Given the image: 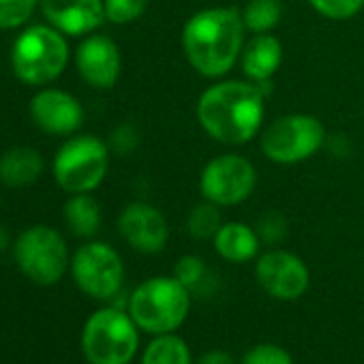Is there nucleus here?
<instances>
[{
	"label": "nucleus",
	"mask_w": 364,
	"mask_h": 364,
	"mask_svg": "<svg viewBox=\"0 0 364 364\" xmlns=\"http://www.w3.org/2000/svg\"><path fill=\"white\" fill-rule=\"evenodd\" d=\"M264 114L266 95L249 80H219L200 95L196 105L204 133L228 146H242L255 139L264 124Z\"/></svg>",
	"instance_id": "f257e3e1"
},
{
	"label": "nucleus",
	"mask_w": 364,
	"mask_h": 364,
	"mask_svg": "<svg viewBox=\"0 0 364 364\" xmlns=\"http://www.w3.org/2000/svg\"><path fill=\"white\" fill-rule=\"evenodd\" d=\"M245 33L247 28L238 9H202L182 26V54L202 77L221 80L238 65L247 43Z\"/></svg>",
	"instance_id": "f03ea898"
},
{
	"label": "nucleus",
	"mask_w": 364,
	"mask_h": 364,
	"mask_svg": "<svg viewBox=\"0 0 364 364\" xmlns=\"http://www.w3.org/2000/svg\"><path fill=\"white\" fill-rule=\"evenodd\" d=\"M127 306L144 332L171 334L191 311V291L176 277H152L133 289Z\"/></svg>",
	"instance_id": "7ed1b4c3"
},
{
	"label": "nucleus",
	"mask_w": 364,
	"mask_h": 364,
	"mask_svg": "<svg viewBox=\"0 0 364 364\" xmlns=\"http://www.w3.org/2000/svg\"><path fill=\"white\" fill-rule=\"evenodd\" d=\"M50 24H35L20 33L11 48V67L26 86H48L58 80L69 63V43Z\"/></svg>",
	"instance_id": "20e7f679"
},
{
	"label": "nucleus",
	"mask_w": 364,
	"mask_h": 364,
	"mask_svg": "<svg viewBox=\"0 0 364 364\" xmlns=\"http://www.w3.org/2000/svg\"><path fill=\"white\" fill-rule=\"evenodd\" d=\"M137 347V323L120 306L99 309L84 323L82 351L90 364H129Z\"/></svg>",
	"instance_id": "39448f33"
},
{
	"label": "nucleus",
	"mask_w": 364,
	"mask_h": 364,
	"mask_svg": "<svg viewBox=\"0 0 364 364\" xmlns=\"http://www.w3.org/2000/svg\"><path fill=\"white\" fill-rule=\"evenodd\" d=\"M54 180L69 196L95 191L109 169V146L97 135H73L54 156Z\"/></svg>",
	"instance_id": "423d86ee"
},
{
	"label": "nucleus",
	"mask_w": 364,
	"mask_h": 364,
	"mask_svg": "<svg viewBox=\"0 0 364 364\" xmlns=\"http://www.w3.org/2000/svg\"><path fill=\"white\" fill-rule=\"evenodd\" d=\"M326 144V127L311 114H285L272 120L259 135L264 156L277 165H296Z\"/></svg>",
	"instance_id": "0eeeda50"
},
{
	"label": "nucleus",
	"mask_w": 364,
	"mask_h": 364,
	"mask_svg": "<svg viewBox=\"0 0 364 364\" xmlns=\"http://www.w3.org/2000/svg\"><path fill=\"white\" fill-rule=\"evenodd\" d=\"M14 257L24 277L37 285H54L69 268V251L63 236L50 225H33L14 245Z\"/></svg>",
	"instance_id": "6e6552de"
},
{
	"label": "nucleus",
	"mask_w": 364,
	"mask_h": 364,
	"mask_svg": "<svg viewBox=\"0 0 364 364\" xmlns=\"http://www.w3.org/2000/svg\"><path fill=\"white\" fill-rule=\"evenodd\" d=\"M257 187L255 165L236 152L217 154L210 159L200 173V193L204 200L232 208L247 202Z\"/></svg>",
	"instance_id": "1a4fd4ad"
},
{
	"label": "nucleus",
	"mask_w": 364,
	"mask_h": 364,
	"mask_svg": "<svg viewBox=\"0 0 364 364\" xmlns=\"http://www.w3.org/2000/svg\"><path fill=\"white\" fill-rule=\"evenodd\" d=\"M71 272L77 287L97 300L114 298L124 281L122 259L118 251L105 242H86L80 247L71 259Z\"/></svg>",
	"instance_id": "9d476101"
},
{
	"label": "nucleus",
	"mask_w": 364,
	"mask_h": 364,
	"mask_svg": "<svg viewBox=\"0 0 364 364\" xmlns=\"http://www.w3.org/2000/svg\"><path fill=\"white\" fill-rule=\"evenodd\" d=\"M255 279L268 296L277 300H296L309 289L311 272L296 253L274 249L259 255Z\"/></svg>",
	"instance_id": "9b49d317"
},
{
	"label": "nucleus",
	"mask_w": 364,
	"mask_h": 364,
	"mask_svg": "<svg viewBox=\"0 0 364 364\" xmlns=\"http://www.w3.org/2000/svg\"><path fill=\"white\" fill-rule=\"evenodd\" d=\"M118 232L139 253L154 255L167 247L169 228L159 208L146 202H131L118 217Z\"/></svg>",
	"instance_id": "f8f14e48"
},
{
	"label": "nucleus",
	"mask_w": 364,
	"mask_h": 364,
	"mask_svg": "<svg viewBox=\"0 0 364 364\" xmlns=\"http://www.w3.org/2000/svg\"><path fill=\"white\" fill-rule=\"evenodd\" d=\"M75 67L82 80L97 88L109 90L116 86L122 71V56L118 46L105 35H86L75 50Z\"/></svg>",
	"instance_id": "ddd939ff"
},
{
	"label": "nucleus",
	"mask_w": 364,
	"mask_h": 364,
	"mask_svg": "<svg viewBox=\"0 0 364 364\" xmlns=\"http://www.w3.org/2000/svg\"><path fill=\"white\" fill-rule=\"evenodd\" d=\"M31 116L50 135H73L84 122V107L67 90L43 88L31 99Z\"/></svg>",
	"instance_id": "4468645a"
},
{
	"label": "nucleus",
	"mask_w": 364,
	"mask_h": 364,
	"mask_svg": "<svg viewBox=\"0 0 364 364\" xmlns=\"http://www.w3.org/2000/svg\"><path fill=\"white\" fill-rule=\"evenodd\" d=\"M50 26L67 37L92 35L105 22L103 0H39Z\"/></svg>",
	"instance_id": "2eb2a0df"
},
{
	"label": "nucleus",
	"mask_w": 364,
	"mask_h": 364,
	"mask_svg": "<svg viewBox=\"0 0 364 364\" xmlns=\"http://www.w3.org/2000/svg\"><path fill=\"white\" fill-rule=\"evenodd\" d=\"M283 63V46L272 33L253 35L240 54V69L253 84H268L277 75Z\"/></svg>",
	"instance_id": "dca6fc26"
},
{
	"label": "nucleus",
	"mask_w": 364,
	"mask_h": 364,
	"mask_svg": "<svg viewBox=\"0 0 364 364\" xmlns=\"http://www.w3.org/2000/svg\"><path fill=\"white\" fill-rule=\"evenodd\" d=\"M215 251L232 264H245L257 257L259 253V236L255 228L240 223V221H228L221 225V230L215 236Z\"/></svg>",
	"instance_id": "f3484780"
},
{
	"label": "nucleus",
	"mask_w": 364,
	"mask_h": 364,
	"mask_svg": "<svg viewBox=\"0 0 364 364\" xmlns=\"http://www.w3.org/2000/svg\"><path fill=\"white\" fill-rule=\"evenodd\" d=\"M43 173V156L35 148H11L0 156V180L11 189L28 187Z\"/></svg>",
	"instance_id": "a211bd4d"
},
{
	"label": "nucleus",
	"mask_w": 364,
	"mask_h": 364,
	"mask_svg": "<svg viewBox=\"0 0 364 364\" xmlns=\"http://www.w3.org/2000/svg\"><path fill=\"white\" fill-rule=\"evenodd\" d=\"M65 221L73 236L92 238L101 228V206L90 193H75L65 204Z\"/></svg>",
	"instance_id": "6ab92c4d"
},
{
	"label": "nucleus",
	"mask_w": 364,
	"mask_h": 364,
	"mask_svg": "<svg viewBox=\"0 0 364 364\" xmlns=\"http://www.w3.org/2000/svg\"><path fill=\"white\" fill-rule=\"evenodd\" d=\"M141 364H193L191 349L180 336L159 334L152 338L141 355Z\"/></svg>",
	"instance_id": "aec40b11"
},
{
	"label": "nucleus",
	"mask_w": 364,
	"mask_h": 364,
	"mask_svg": "<svg viewBox=\"0 0 364 364\" xmlns=\"http://www.w3.org/2000/svg\"><path fill=\"white\" fill-rule=\"evenodd\" d=\"M283 18L281 0H249L242 9L245 28L253 35L272 33Z\"/></svg>",
	"instance_id": "412c9836"
},
{
	"label": "nucleus",
	"mask_w": 364,
	"mask_h": 364,
	"mask_svg": "<svg viewBox=\"0 0 364 364\" xmlns=\"http://www.w3.org/2000/svg\"><path fill=\"white\" fill-rule=\"evenodd\" d=\"M221 225H223L221 206H217L208 200L193 206L187 217V232L196 240H215Z\"/></svg>",
	"instance_id": "4be33fe9"
},
{
	"label": "nucleus",
	"mask_w": 364,
	"mask_h": 364,
	"mask_svg": "<svg viewBox=\"0 0 364 364\" xmlns=\"http://www.w3.org/2000/svg\"><path fill=\"white\" fill-rule=\"evenodd\" d=\"M306 3L326 20L345 22L355 18L364 9V0H306Z\"/></svg>",
	"instance_id": "5701e85b"
},
{
	"label": "nucleus",
	"mask_w": 364,
	"mask_h": 364,
	"mask_svg": "<svg viewBox=\"0 0 364 364\" xmlns=\"http://www.w3.org/2000/svg\"><path fill=\"white\" fill-rule=\"evenodd\" d=\"M39 0H0V31H14L28 22Z\"/></svg>",
	"instance_id": "b1692460"
},
{
	"label": "nucleus",
	"mask_w": 364,
	"mask_h": 364,
	"mask_svg": "<svg viewBox=\"0 0 364 364\" xmlns=\"http://www.w3.org/2000/svg\"><path fill=\"white\" fill-rule=\"evenodd\" d=\"M173 277L182 285H185L189 291H193V289H198L206 281L208 268H206L204 259L198 257V255H182L176 262V266H173Z\"/></svg>",
	"instance_id": "393cba45"
},
{
	"label": "nucleus",
	"mask_w": 364,
	"mask_h": 364,
	"mask_svg": "<svg viewBox=\"0 0 364 364\" xmlns=\"http://www.w3.org/2000/svg\"><path fill=\"white\" fill-rule=\"evenodd\" d=\"M103 5H105V20L122 26L144 16L148 0H103Z\"/></svg>",
	"instance_id": "a878e982"
},
{
	"label": "nucleus",
	"mask_w": 364,
	"mask_h": 364,
	"mask_svg": "<svg viewBox=\"0 0 364 364\" xmlns=\"http://www.w3.org/2000/svg\"><path fill=\"white\" fill-rule=\"evenodd\" d=\"M255 232L259 236V240L264 245H279L285 236H287V221L281 213H264L259 219H257V225H255Z\"/></svg>",
	"instance_id": "bb28decb"
},
{
	"label": "nucleus",
	"mask_w": 364,
	"mask_h": 364,
	"mask_svg": "<svg viewBox=\"0 0 364 364\" xmlns=\"http://www.w3.org/2000/svg\"><path fill=\"white\" fill-rule=\"evenodd\" d=\"M242 364H294V360H291V355L283 347L264 343V345L251 347L245 353Z\"/></svg>",
	"instance_id": "cd10ccee"
},
{
	"label": "nucleus",
	"mask_w": 364,
	"mask_h": 364,
	"mask_svg": "<svg viewBox=\"0 0 364 364\" xmlns=\"http://www.w3.org/2000/svg\"><path fill=\"white\" fill-rule=\"evenodd\" d=\"M112 146L118 150V152H129L137 146V135H135V129L131 124H122L118 127L114 133H112Z\"/></svg>",
	"instance_id": "c85d7f7f"
},
{
	"label": "nucleus",
	"mask_w": 364,
	"mask_h": 364,
	"mask_svg": "<svg viewBox=\"0 0 364 364\" xmlns=\"http://www.w3.org/2000/svg\"><path fill=\"white\" fill-rule=\"evenodd\" d=\"M198 364H234V358L223 349H213V351H206Z\"/></svg>",
	"instance_id": "c756f323"
},
{
	"label": "nucleus",
	"mask_w": 364,
	"mask_h": 364,
	"mask_svg": "<svg viewBox=\"0 0 364 364\" xmlns=\"http://www.w3.org/2000/svg\"><path fill=\"white\" fill-rule=\"evenodd\" d=\"M7 247H9V236H7V232L3 228H0V253H3Z\"/></svg>",
	"instance_id": "7c9ffc66"
}]
</instances>
